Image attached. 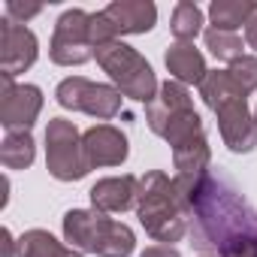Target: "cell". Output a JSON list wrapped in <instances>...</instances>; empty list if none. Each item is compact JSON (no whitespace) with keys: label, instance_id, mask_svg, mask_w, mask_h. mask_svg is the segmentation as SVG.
<instances>
[{"label":"cell","instance_id":"obj_3","mask_svg":"<svg viewBox=\"0 0 257 257\" xmlns=\"http://www.w3.org/2000/svg\"><path fill=\"white\" fill-rule=\"evenodd\" d=\"M64 239L70 248L97 257H131L137 248L131 227L97 209H70L64 215Z\"/></svg>","mask_w":257,"mask_h":257},{"label":"cell","instance_id":"obj_27","mask_svg":"<svg viewBox=\"0 0 257 257\" xmlns=\"http://www.w3.org/2000/svg\"><path fill=\"white\" fill-rule=\"evenodd\" d=\"M245 46H251V49L257 52V16L245 25Z\"/></svg>","mask_w":257,"mask_h":257},{"label":"cell","instance_id":"obj_14","mask_svg":"<svg viewBox=\"0 0 257 257\" xmlns=\"http://www.w3.org/2000/svg\"><path fill=\"white\" fill-rule=\"evenodd\" d=\"M103 16L109 19L115 37L124 34H149L158 22V7L152 0H115L103 10Z\"/></svg>","mask_w":257,"mask_h":257},{"label":"cell","instance_id":"obj_20","mask_svg":"<svg viewBox=\"0 0 257 257\" xmlns=\"http://www.w3.org/2000/svg\"><path fill=\"white\" fill-rule=\"evenodd\" d=\"M67 245L58 242L49 230H28L19 236V257H67Z\"/></svg>","mask_w":257,"mask_h":257},{"label":"cell","instance_id":"obj_10","mask_svg":"<svg viewBox=\"0 0 257 257\" xmlns=\"http://www.w3.org/2000/svg\"><path fill=\"white\" fill-rule=\"evenodd\" d=\"M215 118H218L221 140H224V146L230 152L248 155V152L257 149V121H254V115L248 109V97L224 103L221 109H215Z\"/></svg>","mask_w":257,"mask_h":257},{"label":"cell","instance_id":"obj_18","mask_svg":"<svg viewBox=\"0 0 257 257\" xmlns=\"http://www.w3.org/2000/svg\"><path fill=\"white\" fill-rule=\"evenodd\" d=\"M200 97H203V103L215 112V109H221L224 103L239 100V97H245V94L239 91V85L230 79L227 70H209L206 79L200 82Z\"/></svg>","mask_w":257,"mask_h":257},{"label":"cell","instance_id":"obj_9","mask_svg":"<svg viewBox=\"0 0 257 257\" xmlns=\"http://www.w3.org/2000/svg\"><path fill=\"white\" fill-rule=\"evenodd\" d=\"M40 43L31 28L16 25L13 19H0V73L19 76L37 64Z\"/></svg>","mask_w":257,"mask_h":257},{"label":"cell","instance_id":"obj_13","mask_svg":"<svg viewBox=\"0 0 257 257\" xmlns=\"http://www.w3.org/2000/svg\"><path fill=\"white\" fill-rule=\"evenodd\" d=\"M137 194H140V179L137 176H109V179H100L88 197H91V206L97 212H127V209H137Z\"/></svg>","mask_w":257,"mask_h":257},{"label":"cell","instance_id":"obj_29","mask_svg":"<svg viewBox=\"0 0 257 257\" xmlns=\"http://www.w3.org/2000/svg\"><path fill=\"white\" fill-rule=\"evenodd\" d=\"M67 257H85V254H82V251H76V248H70V251H67Z\"/></svg>","mask_w":257,"mask_h":257},{"label":"cell","instance_id":"obj_21","mask_svg":"<svg viewBox=\"0 0 257 257\" xmlns=\"http://www.w3.org/2000/svg\"><path fill=\"white\" fill-rule=\"evenodd\" d=\"M170 31L179 43H194V37L203 31V10L191 0H182L173 10V19H170Z\"/></svg>","mask_w":257,"mask_h":257},{"label":"cell","instance_id":"obj_8","mask_svg":"<svg viewBox=\"0 0 257 257\" xmlns=\"http://www.w3.org/2000/svg\"><path fill=\"white\" fill-rule=\"evenodd\" d=\"M43 112V91L37 85H16L0 73V124L10 131H31Z\"/></svg>","mask_w":257,"mask_h":257},{"label":"cell","instance_id":"obj_31","mask_svg":"<svg viewBox=\"0 0 257 257\" xmlns=\"http://www.w3.org/2000/svg\"><path fill=\"white\" fill-rule=\"evenodd\" d=\"M254 121H257V109H254Z\"/></svg>","mask_w":257,"mask_h":257},{"label":"cell","instance_id":"obj_28","mask_svg":"<svg viewBox=\"0 0 257 257\" xmlns=\"http://www.w3.org/2000/svg\"><path fill=\"white\" fill-rule=\"evenodd\" d=\"M0 236H4V257H13L16 251H19V242L13 239V233L4 227V233H0Z\"/></svg>","mask_w":257,"mask_h":257},{"label":"cell","instance_id":"obj_6","mask_svg":"<svg viewBox=\"0 0 257 257\" xmlns=\"http://www.w3.org/2000/svg\"><path fill=\"white\" fill-rule=\"evenodd\" d=\"M55 100L64 106V109H73V112H85L91 118H100V121H109L121 112V100L124 94L115 88V85H103V82H91L85 76H70L58 85L55 91Z\"/></svg>","mask_w":257,"mask_h":257},{"label":"cell","instance_id":"obj_30","mask_svg":"<svg viewBox=\"0 0 257 257\" xmlns=\"http://www.w3.org/2000/svg\"><path fill=\"white\" fill-rule=\"evenodd\" d=\"M200 257H218V254H200Z\"/></svg>","mask_w":257,"mask_h":257},{"label":"cell","instance_id":"obj_25","mask_svg":"<svg viewBox=\"0 0 257 257\" xmlns=\"http://www.w3.org/2000/svg\"><path fill=\"white\" fill-rule=\"evenodd\" d=\"M224 257H257V239H248V242H242V245L230 248Z\"/></svg>","mask_w":257,"mask_h":257},{"label":"cell","instance_id":"obj_17","mask_svg":"<svg viewBox=\"0 0 257 257\" xmlns=\"http://www.w3.org/2000/svg\"><path fill=\"white\" fill-rule=\"evenodd\" d=\"M37 158V143L31 131H10L0 143V161L7 170H28Z\"/></svg>","mask_w":257,"mask_h":257},{"label":"cell","instance_id":"obj_7","mask_svg":"<svg viewBox=\"0 0 257 257\" xmlns=\"http://www.w3.org/2000/svg\"><path fill=\"white\" fill-rule=\"evenodd\" d=\"M88 25H91V13H85V10H67L55 22L49 58L58 67H79L94 58V43H91Z\"/></svg>","mask_w":257,"mask_h":257},{"label":"cell","instance_id":"obj_23","mask_svg":"<svg viewBox=\"0 0 257 257\" xmlns=\"http://www.w3.org/2000/svg\"><path fill=\"white\" fill-rule=\"evenodd\" d=\"M230 79L239 85V91L248 97L251 91H257V58L254 55H245V58H239V61H233L230 64Z\"/></svg>","mask_w":257,"mask_h":257},{"label":"cell","instance_id":"obj_12","mask_svg":"<svg viewBox=\"0 0 257 257\" xmlns=\"http://www.w3.org/2000/svg\"><path fill=\"white\" fill-rule=\"evenodd\" d=\"M191 109H194V100H191L188 88L179 85V82H173V79H167V82L158 88V97L146 106V121H149V127H152V134L164 137L167 127H170L179 115H185V112H191Z\"/></svg>","mask_w":257,"mask_h":257},{"label":"cell","instance_id":"obj_5","mask_svg":"<svg viewBox=\"0 0 257 257\" xmlns=\"http://www.w3.org/2000/svg\"><path fill=\"white\" fill-rule=\"evenodd\" d=\"M46 167L58 182H79L91 173L82 134L67 118H52L46 124Z\"/></svg>","mask_w":257,"mask_h":257},{"label":"cell","instance_id":"obj_1","mask_svg":"<svg viewBox=\"0 0 257 257\" xmlns=\"http://www.w3.org/2000/svg\"><path fill=\"white\" fill-rule=\"evenodd\" d=\"M191 209V245L203 254L224 257L230 248L257 239V209L221 173L173 176Z\"/></svg>","mask_w":257,"mask_h":257},{"label":"cell","instance_id":"obj_16","mask_svg":"<svg viewBox=\"0 0 257 257\" xmlns=\"http://www.w3.org/2000/svg\"><path fill=\"white\" fill-rule=\"evenodd\" d=\"M254 16H257L254 0H212L209 4V19H212V28H218V31L236 34Z\"/></svg>","mask_w":257,"mask_h":257},{"label":"cell","instance_id":"obj_22","mask_svg":"<svg viewBox=\"0 0 257 257\" xmlns=\"http://www.w3.org/2000/svg\"><path fill=\"white\" fill-rule=\"evenodd\" d=\"M206 49L218 58V61H239L245 58V40L239 34H230V31H218V28H209L206 31Z\"/></svg>","mask_w":257,"mask_h":257},{"label":"cell","instance_id":"obj_4","mask_svg":"<svg viewBox=\"0 0 257 257\" xmlns=\"http://www.w3.org/2000/svg\"><path fill=\"white\" fill-rule=\"evenodd\" d=\"M94 58L103 67V73H109V79L115 82V88L124 97H131L137 103H146V106L158 97V88H161L158 85V76H155L152 64L134 46L115 40V43L97 46Z\"/></svg>","mask_w":257,"mask_h":257},{"label":"cell","instance_id":"obj_2","mask_svg":"<svg viewBox=\"0 0 257 257\" xmlns=\"http://www.w3.org/2000/svg\"><path fill=\"white\" fill-rule=\"evenodd\" d=\"M137 218H140L143 230L161 245L182 242L191 233V209H188L185 197L179 194L176 182L161 170H149L140 179Z\"/></svg>","mask_w":257,"mask_h":257},{"label":"cell","instance_id":"obj_26","mask_svg":"<svg viewBox=\"0 0 257 257\" xmlns=\"http://www.w3.org/2000/svg\"><path fill=\"white\" fill-rule=\"evenodd\" d=\"M140 257H182L173 245H149Z\"/></svg>","mask_w":257,"mask_h":257},{"label":"cell","instance_id":"obj_11","mask_svg":"<svg viewBox=\"0 0 257 257\" xmlns=\"http://www.w3.org/2000/svg\"><path fill=\"white\" fill-rule=\"evenodd\" d=\"M82 146L88 155L91 170L94 167H121L131 155V146H127V137L112 124H94L82 134Z\"/></svg>","mask_w":257,"mask_h":257},{"label":"cell","instance_id":"obj_24","mask_svg":"<svg viewBox=\"0 0 257 257\" xmlns=\"http://www.w3.org/2000/svg\"><path fill=\"white\" fill-rule=\"evenodd\" d=\"M40 13H43L40 4H19V0H10V4H7V19H13L16 25H25L28 19L40 16Z\"/></svg>","mask_w":257,"mask_h":257},{"label":"cell","instance_id":"obj_15","mask_svg":"<svg viewBox=\"0 0 257 257\" xmlns=\"http://www.w3.org/2000/svg\"><path fill=\"white\" fill-rule=\"evenodd\" d=\"M164 64L173 76V82L179 85H200L206 79V58L200 49H194V43H173L164 55Z\"/></svg>","mask_w":257,"mask_h":257},{"label":"cell","instance_id":"obj_19","mask_svg":"<svg viewBox=\"0 0 257 257\" xmlns=\"http://www.w3.org/2000/svg\"><path fill=\"white\" fill-rule=\"evenodd\" d=\"M209 164H212V152H209L206 137L173 149V167L179 170L176 176H203V173H209Z\"/></svg>","mask_w":257,"mask_h":257}]
</instances>
